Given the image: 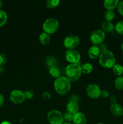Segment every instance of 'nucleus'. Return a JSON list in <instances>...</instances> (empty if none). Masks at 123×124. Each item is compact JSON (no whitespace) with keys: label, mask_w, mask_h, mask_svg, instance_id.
I'll return each mask as SVG.
<instances>
[{"label":"nucleus","mask_w":123,"mask_h":124,"mask_svg":"<svg viewBox=\"0 0 123 124\" xmlns=\"http://www.w3.org/2000/svg\"><path fill=\"white\" fill-rule=\"evenodd\" d=\"M59 0H48L46 1V6L49 8H54L59 6Z\"/></svg>","instance_id":"b1692460"},{"label":"nucleus","mask_w":123,"mask_h":124,"mask_svg":"<svg viewBox=\"0 0 123 124\" xmlns=\"http://www.w3.org/2000/svg\"><path fill=\"white\" fill-rule=\"evenodd\" d=\"M2 5H3V2L1 0H0V10H1V7H2Z\"/></svg>","instance_id":"4c0bfd02"},{"label":"nucleus","mask_w":123,"mask_h":124,"mask_svg":"<svg viewBox=\"0 0 123 124\" xmlns=\"http://www.w3.org/2000/svg\"><path fill=\"white\" fill-rule=\"evenodd\" d=\"M46 63H47V65H48L49 67H50L51 66L56 65L57 60L56 59H55V57L49 56L47 58V61H46Z\"/></svg>","instance_id":"a878e982"},{"label":"nucleus","mask_w":123,"mask_h":124,"mask_svg":"<svg viewBox=\"0 0 123 124\" xmlns=\"http://www.w3.org/2000/svg\"><path fill=\"white\" fill-rule=\"evenodd\" d=\"M72 119H73V115L70 114L69 113H66L63 115V119L66 122H71V121H72Z\"/></svg>","instance_id":"cd10ccee"},{"label":"nucleus","mask_w":123,"mask_h":124,"mask_svg":"<svg viewBox=\"0 0 123 124\" xmlns=\"http://www.w3.org/2000/svg\"><path fill=\"white\" fill-rule=\"evenodd\" d=\"M7 61V56L4 53H0V66H4Z\"/></svg>","instance_id":"bb28decb"},{"label":"nucleus","mask_w":123,"mask_h":124,"mask_svg":"<svg viewBox=\"0 0 123 124\" xmlns=\"http://www.w3.org/2000/svg\"><path fill=\"white\" fill-rule=\"evenodd\" d=\"M100 65L106 69H111L116 64V59L111 51L107 50L102 52L98 58Z\"/></svg>","instance_id":"7ed1b4c3"},{"label":"nucleus","mask_w":123,"mask_h":124,"mask_svg":"<svg viewBox=\"0 0 123 124\" xmlns=\"http://www.w3.org/2000/svg\"><path fill=\"white\" fill-rule=\"evenodd\" d=\"M98 47H99V48H100V51H101V53L103 52H105V51L108 50H107V44H106V43H104V42H103V43H102L101 44H100V46H98Z\"/></svg>","instance_id":"2f4dec72"},{"label":"nucleus","mask_w":123,"mask_h":124,"mask_svg":"<svg viewBox=\"0 0 123 124\" xmlns=\"http://www.w3.org/2000/svg\"><path fill=\"white\" fill-rule=\"evenodd\" d=\"M49 73L53 77L55 78L60 76V70L57 65L49 67Z\"/></svg>","instance_id":"a211bd4d"},{"label":"nucleus","mask_w":123,"mask_h":124,"mask_svg":"<svg viewBox=\"0 0 123 124\" xmlns=\"http://www.w3.org/2000/svg\"><path fill=\"white\" fill-rule=\"evenodd\" d=\"M121 50H123V41L122 42L121 45Z\"/></svg>","instance_id":"58836bf2"},{"label":"nucleus","mask_w":123,"mask_h":124,"mask_svg":"<svg viewBox=\"0 0 123 124\" xmlns=\"http://www.w3.org/2000/svg\"><path fill=\"white\" fill-rule=\"evenodd\" d=\"M63 124H72L71 123V122H63Z\"/></svg>","instance_id":"ea45409f"},{"label":"nucleus","mask_w":123,"mask_h":124,"mask_svg":"<svg viewBox=\"0 0 123 124\" xmlns=\"http://www.w3.org/2000/svg\"></svg>","instance_id":"79ce46f5"},{"label":"nucleus","mask_w":123,"mask_h":124,"mask_svg":"<svg viewBox=\"0 0 123 124\" xmlns=\"http://www.w3.org/2000/svg\"><path fill=\"white\" fill-rule=\"evenodd\" d=\"M72 122L74 124H86L87 119L83 113L78 112L73 115Z\"/></svg>","instance_id":"f8f14e48"},{"label":"nucleus","mask_w":123,"mask_h":124,"mask_svg":"<svg viewBox=\"0 0 123 124\" xmlns=\"http://www.w3.org/2000/svg\"><path fill=\"white\" fill-rule=\"evenodd\" d=\"M113 73L118 76H121L123 74V66L121 64H116L112 68Z\"/></svg>","instance_id":"aec40b11"},{"label":"nucleus","mask_w":123,"mask_h":124,"mask_svg":"<svg viewBox=\"0 0 123 124\" xmlns=\"http://www.w3.org/2000/svg\"><path fill=\"white\" fill-rule=\"evenodd\" d=\"M59 23L57 19L54 18H48L42 24V28L44 32L48 34H53L57 30Z\"/></svg>","instance_id":"20e7f679"},{"label":"nucleus","mask_w":123,"mask_h":124,"mask_svg":"<svg viewBox=\"0 0 123 124\" xmlns=\"http://www.w3.org/2000/svg\"><path fill=\"white\" fill-rule=\"evenodd\" d=\"M24 94H25V97L26 99H31L33 98L34 96V92L33 91L31 90H28L24 92Z\"/></svg>","instance_id":"c85d7f7f"},{"label":"nucleus","mask_w":123,"mask_h":124,"mask_svg":"<svg viewBox=\"0 0 123 124\" xmlns=\"http://www.w3.org/2000/svg\"><path fill=\"white\" fill-rule=\"evenodd\" d=\"M1 124H12L11 122H8V121H3L2 122H1Z\"/></svg>","instance_id":"e433bc0d"},{"label":"nucleus","mask_w":123,"mask_h":124,"mask_svg":"<svg viewBox=\"0 0 123 124\" xmlns=\"http://www.w3.org/2000/svg\"><path fill=\"white\" fill-rule=\"evenodd\" d=\"M82 73L84 74H89L92 71L93 65L89 62H86L81 65Z\"/></svg>","instance_id":"6ab92c4d"},{"label":"nucleus","mask_w":123,"mask_h":124,"mask_svg":"<svg viewBox=\"0 0 123 124\" xmlns=\"http://www.w3.org/2000/svg\"><path fill=\"white\" fill-rule=\"evenodd\" d=\"M7 14L6 12L2 10H0V27H2L7 23Z\"/></svg>","instance_id":"5701e85b"},{"label":"nucleus","mask_w":123,"mask_h":124,"mask_svg":"<svg viewBox=\"0 0 123 124\" xmlns=\"http://www.w3.org/2000/svg\"><path fill=\"white\" fill-rule=\"evenodd\" d=\"M110 101L112 102V104H115V103H116L117 99L115 96H112L110 98Z\"/></svg>","instance_id":"f704fd0d"},{"label":"nucleus","mask_w":123,"mask_h":124,"mask_svg":"<svg viewBox=\"0 0 123 124\" xmlns=\"http://www.w3.org/2000/svg\"><path fill=\"white\" fill-rule=\"evenodd\" d=\"M66 109H67L68 112L74 115L78 113L79 106H78V103L75 101H70L66 105Z\"/></svg>","instance_id":"ddd939ff"},{"label":"nucleus","mask_w":123,"mask_h":124,"mask_svg":"<svg viewBox=\"0 0 123 124\" xmlns=\"http://www.w3.org/2000/svg\"><path fill=\"white\" fill-rule=\"evenodd\" d=\"M47 119L51 124H63L64 122L63 115L56 110L49 111L47 114Z\"/></svg>","instance_id":"423d86ee"},{"label":"nucleus","mask_w":123,"mask_h":124,"mask_svg":"<svg viewBox=\"0 0 123 124\" xmlns=\"http://www.w3.org/2000/svg\"><path fill=\"white\" fill-rule=\"evenodd\" d=\"M42 96L45 100H49V99L51 97V95L50 93L48 92H44L42 94Z\"/></svg>","instance_id":"7c9ffc66"},{"label":"nucleus","mask_w":123,"mask_h":124,"mask_svg":"<svg viewBox=\"0 0 123 124\" xmlns=\"http://www.w3.org/2000/svg\"><path fill=\"white\" fill-rule=\"evenodd\" d=\"M80 42V40L78 36L71 35L65 38L63 41V44L67 50H71L76 48L79 45Z\"/></svg>","instance_id":"6e6552de"},{"label":"nucleus","mask_w":123,"mask_h":124,"mask_svg":"<svg viewBox=\"0 0 123 124\" xmlns=\"http://www.w3.org/2000/svg\"><path fill=\"white\" fill-rule=\"evenodd\" d=\"M55 90L58 94H66L70 90L71 87V82L66 77L60 76L55 79L54 83Z\"/></svg>","instance_id":"f03ea898"},{"label":"nucleus","mask_w":123,"mask_h":124,"mask_svg":"<svg viewBox=\"0 0 123 124\" xmlns=\"http://www.w3.org/2000/svg\"><path fill=\"white\" fill-rule=\"evenodd\" d=\"M101 30L104 33L112 32L115 30V25L112 22L104 21L101 24Z\"/></svg>","instance_id":"dca6fc26"},{"label":"nucleus","mask_w":123,"mask_h":124,"mask_svg":"<svg viewBox=\"0 0 123 124\" xmlns=\"http://www.w3.org/2000/svg\"><path fill=\"white\" fill-rule=\"evenodd\" d=\"M101 53L98 46H92L89 48L88 52V56L90 58L92 59H96L99 58L100 54Z\"/></svg>","instance_id":"4468645a"},{"label":"nucleus","mask_w":123,"mask_h":124,"mask_svg":"<svg viewBox=\"0 0 123 124\" xmlns=\"http://www.w3.org/2000/svg\"><path fill=\"white\" fill-rule=\"evenodd\" d=\"M115 17V14L114 11L112 10H106V12H104V18L106 21L112 22V21L114 19Z\"/></svg>","instance_id":"412c9836"},{"label":"nucleus","mask_w":123,"mask_h":124,"mask_svg":"<svg viewBox=\"0 0 123 124\" xmlns=\"http://www.w3.org/2000/svg\"><path fill=\"white\" fill-rule=\"evenodd\" d=\"M119 1L118 0H105L103 2L104 7L107 10H112L117 7Z\"/></svg>","instance_id":"2eb2a0df"},{"label":"nucleus","mask_w":123,"mask_h":124,"mask_svg":"<svg viewBox=\"0 0 123 124\" xmlns=\"http://www.w3.org/2000/svg\"><path fill=\"white\" fill-rule=\"evenodd\" d=\"M24 92L20 90H14L10 94V99L15 104H20L24 102L25 100Z\"/></svg>","instance_id":"1a4fd4ad"},{"label":"nucleus","mask_w":123,"mask_h":124,"mask_svg":"<svg viewBox=\"0 0 123 124\" xmlns=\"http://www.w3.org/2000/svg\"><path fill=\"white\" fill-rule=\"evenodd\" d=\"M109 93L108 91L105 90H101L100 96L102 97V98H107V97H109Z\"/></svg>","instance_id":"473e14b6"},{"label":"nucleus","mask_w":123,"mask_h":124,"mask_svg":"<svg viewBox=\"0 0 123 124\" xmlns=\"http://www.w3.org/2000/svg\"><path fill=\"white\" fill-rule=\"evenodd\" d=\"M5 69L4 67V66H0V73H2L4 72Z\"/></svg>","instance_id":"c9c22d12"},{"label":"nucleus","mask_w":123,"mask_h":124,"mask_svg":"<svg viewBox=\"0 0 123 124\" xmlns=\"http://www.w3.org/2000/svg\"><path fill=\"white\" fill-rule=\"evenodd\" d=\"M86 93L88 96L91 99H97L101 95V90L98 85L95 84H89L87 87Z\"/></svg>","instance_id":"9d476101"},{"label":"nucleus","mask_w":123,"mask_h":124,"mask_svg":"<svg viewBox=\"0 0 123 124\" xmlns=\"http://www.w3.org/2000/svg\"><path fill=\"white\" fill-rule=\"evenodd\" d=\"M117 9L120 15L123 16V1H119L118 6H117Z\"/></svg>","instance_id":"c756f323"},{"label":"nucleus","mask_w":123,"mask_h":124,"mask_svg":"<svg viewBox=\"0 0 123 124\" xmlns=\"http://www.w3.org/2000/svg\"><path fill=\"white\" fill-rule=\"evenodd\" d=\"M110 111L113 116L120 117L123 115V107L118 103L112 104L110 106Z\"/></svg>","instance_id":"9b49d317"},{"label":"nucleus","mask_w":123,"mask_h":124,"mask_svg":"<svg viewBox=\"0 0 123 124\" xmlns=\"http://www.w3.org/2000/svg\"><path fill=\"white\" fill-rule=\"evenodd\" d=\"M96 124H104L103 123H101V122H98V123Z\"/></svg>","instance_id":"a19ab883"},{"label":"nucleus","mask_w":123,"mask_h":124,"mask_svg":"<svg viewBox=\"0 0 123 124\" xmlns=\"http://www.w3.org/2000/svg\"><path fill=\"white\" fill-rule=\"evenodd\" d=\"M82 73V71L80 64H70L66 66L65 69L66 78L70 82L78 81L81 77Z\"/></svg>","instance_id":"f257e3e1"},{"label":"nucleus","mask_w":123,"mask_h":124,"mask_svg":"<svg viewBox=\"0 0 123 124\" xmlns=\"http://www.w3.org/2000/svg\"><path fill=\"white\" fill-rule=\"evenodd\" d=\"M65 57L66 60L71 64H80L81 55L79 52L75 49L67 50L65 52Z\"/></svg>","instance_id":"0eeeda50"},{"label":"nucleus","mask_w":123,"mask_h":124,"mask_svg":"<svg viewBox=\"0 0 123 124\" xmlns=\"http://www.w3.org/2000/svg\"><path fill=\"white\" fill-rule=\"evenodd\" d=\"M115 30L119 35H123V21L118 22L115 26Z\"/></svg>","instance_id":"393cba45"},{"label":"nucleus","mask_w":123,"mask_h":124,"mask_svg":"<svg viewBox=\"0 0 123 124\" xmlns=\"http://www.w3.org/2000/svg\"><path fill=\"white\" fill-rule=\"evenodd\" d=\"M115 86L118 90H123V76H118L115 80Z\"/></svg>","instance_id":"4be33fe9"},{"label":"nucleus","mask_w":123,"mask_h":124,"mask_svg":"<svg viewBox=\"0 0 123 124\" xmlns=\"http://www.w3.org/2000/svg\"><path fill=\"white\" fill-rule=\"evenodd\" d=\"M39 41L41 44L43 45V46H47V45L49 44L51 41L50 35L44 31L41 33L39 35Z\"/></svg>","instance_id":"f3484780"},{"label":"nucleus","mask_w":123,"mask_h":124,"mask_svg":"<svg viewBox=\"0 0 123 124\" xmlns=\"http://www.w3.org/2000/svg\"><path fill=\"white\" fill-rule=\"evenodd\" d=\"M106 38L105 33L101 29L95 30L91 33L90 36V41L93 46H98L103 43Z\"/></svg>","instance_id":"39448f33"},{"label":"nucleus","mask_w":123,"mask_h":124,"mask_svg":"<svg viewBox=\"0 0 123 124\" xmlns=\"http://www.w3.org/2000/svg\"><path fill=\"white\" fill-rule=\"evenodd\" d=\"M4 103V97L1 93H0V107L2 106Z\"/></svg>","instance_id":"72a5a7b5"}]
</instances>
